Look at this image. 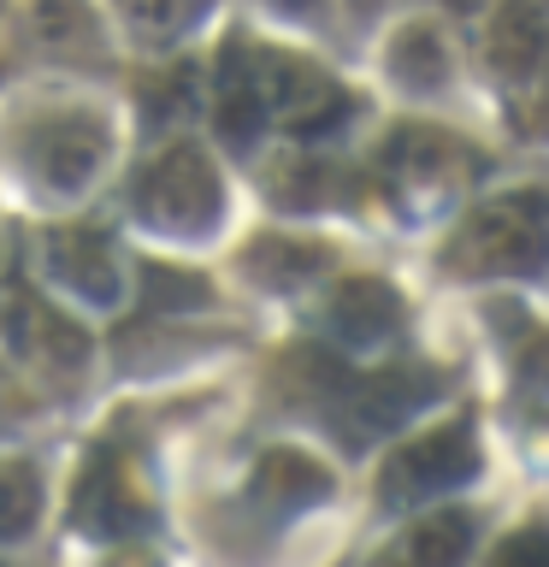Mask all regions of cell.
Returning a JSON list of instances; mask_svg holds the SVG:
<instances>
[{
  "instance_id": "1",
  "label": "cell",
  "mask_w": 549,
  "mask_h": 567,
  "mask_svg": "<svg viewBox=\"0 0 549 567\" xmlns=\"http://www.w3.org/2000/svg\"><path fill=\"white\" fill-rule=\"evenodd\" d=\"M455 272L473 278H526L549 266V189H508L473 207V219L455 230L449 255Z\"/></svg>"
},
{
  "instance_id": "2",
  "label": "cell",
  "mask_w": 549,
  "mask_h": 567,
  "mask_svg": "<svg viewBox=\"0 0 549 567\" xmlns=\"http://www.w3.org/2000/svg\"><path fill=\"white\" fill-rule=\"evenodd\" d=\"M136 213L172 237H207L225 213V184L201 148L177 142L136 177Z\"/></svg>"
},
{
  "instance_id": "3",
  "label": "cell",
  "mask_w": 549,
  "mask_h": 567,
  "mask_svg": "<svg viewBox=\"0 0 549 567\" xmlns=\"http://www.w3.org/2000/svg\"><path fill=\"white\" fill-rule=\"evenodd\" d=\"M18 148H24V172L35 189L48 195H77L95 184L101 159H106V124L95 113H77V106H65V113H42L24 124V136H18Z\"/></svg>"
},
{
  "instance_id": "4",
  "label": "cell",
  "mask_w": 549,
  "mask_h": 567,
  "mask_svg": "<svg viewBox=\"0 0 549 567\" xmlns=\"http://www.w3.org/2000/svg\"><path fill=\"white\" fill-rule=\"evenodd\" d=\"M473 473H478V437H473L467 420H455V425H443V432H425L414 443H402L379 473V496H384V508H407V503H425V496L455 491L460 478H473Z\"/></svg>"
},
{
  "instance_id": "5",
  "label": "cell",
  "mask_w": 549,
  "mask_h": 567,
  "mask_svg": "<svg viewBox=\"0 0 549 567\" xmlns=\"http://www.w3.org/2000/svg\"><path fill=\"white\" fill-rule=\"evenodd\" d=\"M148 520H154V503H148L136 461L118 443H101L83 461L77 496H71V526L89 532V538H118V532H142Z\"/></svg>"
},
{
  "instance_id": "6",
  "label": "cell",
  "mask_w": 549,
  "mask_h": 567,
  "mask_svg": "<svg viewBox=\"0 0 549 567\" xmlns=\"http://www.w3.org/2000/svg\"><path fill=\"white\" fill-rule=\"evenodd\" d=\"M432 396H437L432 372H402V367L372 372V379L349 384L343 402H336V437H343L349 450H361V443L384 437V432H402Z\"/></svg>"
},
{
  "instance_id": "7",
  "label": "cell",
  "mask_w": 549,
  "mask_h": 567,
  "mask_svg": "<svg viewBox=\"0 0 549 567\" xmlns=\"http://www.w3.org/2000/svg\"><path fill=\"white\" fill-rule=\"evenodd\" d=\"M260 71H266V101H272V118H283L290 136H331L336 124L349 118V95L336 89L325 71L290 60V53H266L260 48Z\"/></svg>"
},
{
  "instance_id": "8",
  "label": "cell",
  "mask_w": 549,
  "mask_h": 567,
  "mask_svg": "<svg viewBox=\"0 0 549 567\" xmlns=\"http://www.w3.org/2000/svg\"><path fill=\"white\" fill-rule=\"evenodd\" d=\"M0 337H7L12 354H24V361L42 367V372H77L89 361V331L30 290L7 296V308H0Z\"/></svg>"
},
{
  "instance_id": "9",
  "label": "cell",
  "mask_w": 549,
  "mask_h": 567,
  "mask_svg": "<svg viewBox=\"0 0 549 567\" xmlns=\"http://www.w3.org/2000/svg\"><path fill=\"white\" fill-rule=\"evenodd\" d=\"M42 266L60 290L95 301V308H118L124 296V272H118V255L101 230H48L42 237Z\"/></svg>"
},
{
  "instance_id": "10",
  "label": "cell",
  "mask_w": 549,
  "mask_h": 567,
  "mask_svg": "<svg viewBox=\"0 0 549 567\" xmlns=\"http://www.w3.org/2000/svg\"><path fill=\"white\" fill-rule=\"evenodd\" d=\"M266 118H272V101H266V71H260V53L230 42L219 53V83H213V124L230 148H255Z\"/></svg>"
},
{
  "instance_id": "11",
  "label": "cell",
  "mask_w": 549,
  "mask_h": 567,
  "mask_svg": "<svg viewBox=\"0 0 549 567\" xmlns=\"http://www.w3.org/2000/svg\"><path fill=\"white\" fill-rule=\"evenodd\" d=\"M402 326V296L390 290L384 278H349L343 290L331 296L325 308V331L349 349H366V343H384L390 331Z\"/></svg>"
},
{
  "instance_id": "12",
  "label": "cell",
  "mask_w": 549,
  "mask_h": 567,
  "mask_svg": "<svg viewBox=\"0 0 549 567\" xmlns=\"http://www.w3.org/2000/svg\"><path fill=\"white\" fill-rule=\"evenodd\" d=\"M467 556H473V514L443 508V514H425L419 526H407L390 549H379L372 567H460Z\"/></svg>"
},
{
  "instance_id": "13",
  "label": "cell",
  "mask_w": 549,
  "mask_h": 567,
  "mask_svg": "<svg viewBox=\"0 0 549 567\" xmlns=\"http://www.w3.org/2000/svg\"><path fill=\"white\" fill-rule=\"evenodd\" d=\"M490 71L496 78H508V83H520L531 78V71H543L549 60V24H543V12L531 7V0H503L490 18Z\"/></svg>"
},
{
  "instance_id": "14",
  "label": "cell",
  "mask_w": 549,
  "mask_h": 567,
  "mask_svg": "<svg viewBox=\"0 0 549 567\" xmlns=\"http://www.w3.org/2000/svg\"><path fill=\"white\" fill-rule=\"evenodd\" d=\"M255 503H266L272 514H296V508H313L331 496V473L319 467L308 450H266L255 478H248Z\"/></svg>"
},
{
  "instance_id": "15",
  "label": "cell",
  "mask_w": 549,
  "mask_h": 567,
  "mask_svg": "<svg viewBox=\"0 0 549 567\" xmlns=\"http://www.w3.org/2000/svg\"><path fill=\"white\" fill-rule=\"evenodd\" d=\"M455 159H460V142L432 131V124H402V131L384 142V177L396 189L437 184V177L455 172Z\"/></svg>"
},
{
  "instance_id": "16",
  "label": "cell",
  "mask_w": 549,
  "mask_h": 567,
  "mask_svg": "<svg viewBox=\"0 0 549 567\" xmlns=\"http://www.w3.org/2000/svg\"><path fill=\"white\" fill-rule=\"evenodd\" d=\"M325 266H331V248L308 243V237H260L242 255V272L255 278L260 290H301V284H313Z\"/></svg>"
},
{
  "instance_id": "17",
  "label": "cell",
  "mask_w": 549,
  "mask_h": 567,
  "mask_svg": "<svg viewBox=\"0 0 549 567\" xmlns=\"http://www.w3.org/2000/svg\"><path fill=\"white\" fill-rule=\"evenodd\" d=\"M390 71H396L402 89H437L443 78H449V53H443L437 30L432 24L402 30L396 42H390Z\"/></svg>"
},
{
  "instance_id": "18",
  "label": "cell",
  "mask_w": 549,
  "mask_h": 567,
  "mask_svg": "<svg viewBox=\"0 0 549 567\" xmlns=\"http://www.w3.org/2000/svg\"><path fill=\"white\" fill-rule=\"evenodd\" d=\"M42 514V478L30 461H0V544H18Z\"/></svg>"
},
{
  "instance_id": "19",
  "label": "cell",
  "mask_w": 549,
  "mask_h": 567,
  "mask_svg": "<svg viewBox=\"0 0 549 567\" xmlns=\"http://www.w3.org/2000/svg\"><path fill=\"white\" fill-rule=\"evenodd\" d=\"M213 0H118L124 24H131L142 42H177Z\"/></svg>"
},
{
  "instance_id": "20",
  "label": "cell",
  "mask_w": 549,
  "mask_h": 567,
  "mask_svg": "<svg viewBox=\"0 0 549 567\" xmlns=\"http://www.w3.org/2000/svg\"><path fill=\"white\" fill-rule=\"evenodd\" d=\"M142 301H148V308H159V313H184V308H207L213 290H207L201 272H184V266L148 260V266H142Z\"/></svg>"
},
{
  "instance_id": "21",
  "label": "cell",
  "mask_w": 549,
  "mask_h": 567,
  "mask_svg": "<svg viewBox=\"0 0 549 567\" xmlns=\"http://www.w3.org/2000/svg\"><path fill=\"white\" fill-rule=\"evenodd\" d=\"M331 195V166H319V159L296 154L283 159V166L272 172V202L278 207H319Z\"/></svg>"
},
{
  "instance_id": "22",
  "label": "cell",
  "mask_w": 549,
  "mask_h": 567,
  "mask_svg": "<svg viewBox=\"0 0 549 567\" xmlns=\"http://www.w3.org/2000/svg\"><path fill=\"white\" fill-rule=\"evenodd\" d=\"M30 24L48 48H77L83 35H95V24H89V12L77 7V0H35Z\"/></svg>"
},
{
  "instance_id": "23",
  "label": "cell",
  "mask_w": 549,
  "mask_h": 567,
  "mask_svg": "<svg viewBox=\"0 0 549 567\" xmlns=\"http://www.w3.org/2000/svg\"><path fill=\"white\" fill-rule=\"evenodd\" d=\"M490 567H549V526H520L496 544Z\"/></svg>"
},
{
  "instance_id": "24",
  "label": "cell",
  "mask_w": 549,
  "mask_h": 567,
  "mask_svg": "<svg viewBox=\"0 0 549 567\" xmlns=\"http://www.w3.org/2000/svg\"><path fill=\"white\" fill-rule=\"evenodd\" d=\"M189 95V71H172L166 83H148V118H177Z\"/></svg>"
},
{
  "instance_id": "25",
  "label": "cell",
  "mask_w": 549,
  "mask_h": 567,
  "mask_svg": "<svg viewBox=\"0 0 549 567\" xmlns=\"http://www.w3.org/2000/svg\"><path fill=\"white\" fill-rule=\"evenodd\" d=\"M520 379L549 390V331H531V343L520 349Z\"/></svg>"
},
{
  "instance_id": "26",
  "label": "cell",
  "mask_w": 549,
  "mask_h": 567,
  "mask_svg": "<svg viewBox=\"0 0 549 567\" xmlns=\"http://www.w3.org/2000/svg\"><path fill=\"white\" fill-rule=\"evenodd\" d=\"M106 567H159V556H154V549H142V544H124V549L106 556Z\"/></svg>"
},
{
  "instance_id": "27",
  "label": "cell",
  "mask_w": 549,
  "mask_h": 567,
  "mask_svg": "<svg viewBox=\"0 0 549 567\" xmlns=\"http://www.w3.org/2000/svg\"><path fill=\"white\" fill-rule=\"evenodd\" d=\"M526 124H531V131H549V60H543V83H538V101H531Z\"/></svg>"
},
{
  "instance_id": "28",
  "label": "cell",
  "mask_w": 549,
  "mask_h": 567,
  "mask_svg": "<svg viewBox=\"0 0 549 567\" xmlns=\"http://www.w3.org/2000/svg\"><path fill=\"white\" fill-rule=\"evenodd\" d=\"M272 7H278V12H296V18H313L325 0H272Z\"/></svg>"
}]
</instances>
